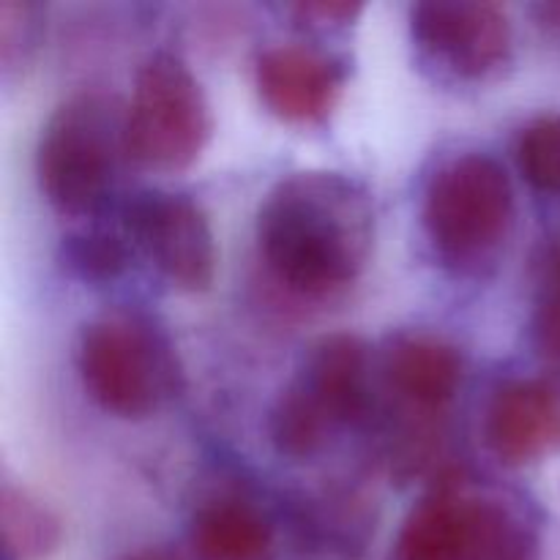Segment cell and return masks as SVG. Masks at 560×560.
Segmentation results:
<instances>
[{
  "instance_id": "1",
  "label": "cell",
  "mask_w": 560,
  "mask_h": 560,
  "mask_svg": "<svg viewBox=\"0 0 560 560\" xmlns=\"http://www.w3.org/2000/svg\"><path fill=\"white\" fill-rule=\"evenodd\" d=\"M257 249L282 288L326 301L353 288L375 246V211L359 180L301 170L277 180L257 208Z\"/></svg>"
},
{
  "instance_id": "2",
  "label": "cell",
  "mask_w": 560,
  "mask_h": 560,
  "mask_svg": "<svg viewBox=\"0 0 560 560\" xmlns=\"http://www.w3.org/2000/svg\"><path fill=\"white\" fill-rule=\"evenodd\" d=\"M77 372L104 413L129 421L151 419L184 386L167 334L129 310H113L82 328Z\"/></svg>"
},
{
  "instance_id": "3",
  "label": "cell",
  "mask_w": 560,
  "mask_h": 560,
  "mask_svg": "<svg viewBox=\"0 0 560 560\" xmlns=\"http://www.w3.org/2000/svg\"><path fill=\"white\" fill-rule=\"evenodd\" d=\"M124 118L102 91H80L55 107L36 145L38 189L55 211L85 217L102 206L126 156Z\"/></svg>"
},
{
  "instance_id": "4",
  "label": "cell",
  "mask_w": 560,
  "mask_h": 560,
  "mask_svg": "<svg viewBox=\"0 0 560 560\" xmlns=\"http://www.w3.org/2000/svg\"><path fill=\"white\" fill-rule=\"evenodd\" d=\"M421 217L441 260L457 271H479L501 252L514 222L506 167L490 153L454 156L427 184Z\"/></svg>"
},
{
  "instance_id": "5",
  "label": "cell",
  "mask_w": 560,
  "mask_h": 560,
  "mask_svg": "<svg viewBox=\"0 0 560 560\" xmlns=\"http://www.w3.org/2000/svg\"><path fill=\"white\" fill-rule=\"evenodd\" d=\"M372 402L370 348L355 334H328L271 410V441L290 459H310L331 430L359 424Z\"/></svg>"
},
{
  "instance_id": "6",
  "label": "cell",
  "mask_w": 560,
  "mask_h": 560,
  "mask_svg": "<svg viewBox=\"0 0 560 560\" xmlns=\"http://www.w3.org/2000/svg\"><path fill=\"white\" fill-rule=\"evenodd\" d=\"M213 115L200 80L170 52L140 66L124 118V148L131 162L159 173L191 167L208 148Z\"/></svg>"
},
{
  "instance_id": "7",
  "label": "cell",
  "mask_w": 560,
  "mask_h": 560,
  "mask_svg": "<svg viewBox=\"0 0 560 560\" xmlns=\"http://www.w3.org/2000/svg\"><path fill=\"white\" fill-rule=\"evenodd\" d=\"M528 530L492 501L463 495L457 481L443 479L405 517L392 560H498Z\"/></svg>"
},
{
  "instance_id": "8",
  "label": "cell",
  "mask_w": 560,
  "mask_h": 560,
  "mask_svg": "<svg viewBox=\"0 0 560 560\" xmlns=\"http://www.w3.org/2000/svg\"><path fill=\"white\" fill-rule=\"evenodd\" d=\"M124 230L135 249L184 293H206L217 277V241L191 197L142 191L126 206Z\"/></svg>"
},
{
  "instance_id": "9",
  "label": "cell",
  "mask_w": 560,
  "mask_h": 560,
  "mask_svg": "<svg viewBox=\"0 0 560 560\" xmlns=\"http://www.w3.org/2000/svg\"><path fill=\"white\" fill-rule=\"evenodd\" d=\"M416 44L463 80H481L512 55V22L490 0H424L410 9Z\"/></svg>"
},
{
  "instance_id": "10",
  "label": "cell",
  "mask_w": 560,
  "mask_h": 560,
  "mask_svg": "<svg viewBox=\"0 0 560 560\" xmlns=\"http://www.w3.org/2000/svg\"><path fill=\"white\" fill-rule=\"evenodd\" d=\"M262 104L288 124H323L342 98L348 69L334 55L304 44H279L257 58Z\"/></svg>"
},
{
  "instance_id": "11",
  "label": "cell",
  "mask_w": 560,
  "mask_h": 560,
  "mask_svg": "<svg viewBox=\"0 0 560 560\" xmlns=\"http://www.w3.org/2000/svg\"><path fill=\"white\" fill-rule=\"evenodd\" d=\"M485 438L509 468H523L560 448V394L550 383L512 381L487 408Z\"/></svg>"
},
{
  "instance_id": "12",
  "label": "cell",
  "mask_w": 560,
  "mask_h": 560,
  "mask_svg": "<svg viewBox=\"0 0 560 560\" xmlns=\"http://www.w3.org/2000/svg\"><path fill=\"white\" fill-rule=\"evenodd\" d=\"M386 375L394 394L427 416L443 413L459 394L465 377L463 353L432 334H408L392 345Z\"/></svg>"
},
{
  "instance_id": "13",
  "label": "cell",
  "mask_w": 560,
  "mask_h": 560,
  "mask_svg": "<svg viewBox=\"0 0 560 560\" xmlns=\"http://www.w3.org/2000/svg\"><path fill=\"white\" fill-rule=\"evenodd\" d=\"M191 550L197 560H273L277 541L268 520L252 503L222 498L195 514Z\"/></svg>"
},
{
  "instance_id": "14",
  "label": "cell",
  "mask_w": 560,
  "mask_h": 560,
  "mask_svg": "<svg viewBox=\"0 0 560 560\" xmlns=\"http://www.w3.org/2000/svg\"><path fill=\"white\" fill-rule=\"evenodd\" d=\"M63 541L58 514L25 487L5 481L0 490L3 560H49Z\"/></svg>"
},
{
  "instance_id": "15",
  "label": "cell",
  "mask_w": 560,
  "mask_h": 560,
  "mask_svg": "<svg viewBox=\"0 0 560 560\" xmlns=\"http://www.w3.org/2000/svg\"><path fill=\"white\" fill-rule=\"evenodd\" d=\"M135 244L129 235L107 228H88L63 241V260L69 271L85 282H113L129 268Z\"/></svg>"
},
{
  "instance_id": "16",
  "label": "cell",
  "mask_w": 560,
  "mask_h": 560,
  "mask_svg": "<svg viewBox=\"0 0 560 560\" xmlns=\"http://www.w3.org/2000/svg\"><path fill=\"white\" fill-rule=\"evenodd\" d=\"M517 164L530 186L560 195V113L539 115L520 131Z\"/></svg>"
},
{
  "instance_id": "17",
  "label": "cell",
  "mask_w": 560,
  "mask_h": 560,
  "mask_svg": "<svg viewBox=\"0 0 560 560\" xmlns=\"http://www.w3.org/2000/svg\"><path fill=\"white\" fill-rule=\"evenodd\" d=\"M534 342L541 361L560 372V241L547 249L541 260L534 310Z\"/></svg>"
},
{
  "instance_id": "18",
  "label": "cell",
  "mask_w": 560,
  "mask_h": 560,
  "mask_svg": "<svg viewBox=\"0 0 560 560\" xmlns=\"http://www.w3.org/2000/svg\"><path fill=\"white\" fill-rule=\"evenodd\" d=\"M42 5L31 0H0V63L14 71L33 58L42 42Z\"/></svg>"
},
{
  "instance_id": "19",
  "label": "cell",
  "mask_w": 560,
  "mask_h": 560,
  "mask_svg": "<svg viewBox=\"0 0 560 560\" xmlns=\"http://www.w3.org/2000/svg\"><path fill=\"white\" fill-rule=\"evenodd\" d=\"M290 11L310 25L339 27L353 22L364 11V3H355V0H306V3H295Z\"/></svg>"
},
{
  "instance_id": "20",
  "label": "cell",
  "mask_w": 560,
  "mask_h": 560,
  "mask_svg": "<svg viewBox=\"0 0 560 560\" xmlns=\"http://www.w3.org/2000/svg\"><path fill=\"white\" fill-rule=\"evenodd\" d=\"M534 16L547 33H552V36H560V0H558V3L534 5Z\"/></svg>"
},
{
  "instance_id": "21",
  "label": "cell",
  "mask_w": 560,
  "mask_h": 560,
  "mask_svg": "<svg viewBox=\"0 0 560 560\" xmlns=\"http://www.w3.org/2000/svg\"><path fill=\"white\" fill-rule=\"evenodd\" d=\"M498 560H539V552H536L534 539H530V534H528V536H523V539H520L512 550L503 552Z\"/></svg>"
},
{
  "instance_id": "22",
  "label": "cell",
  "mask_w": 560,
  "mask_h": 560,
  "mask_svg": "<svg viewBox=\"0 0 560 560\" xmlns=\"http://www.w3.org/2000/svg\"><path fill=\"white\" fill-rule=\"evenodd\" d=\"M124 560H178V558L167 556V552H140V556H131V558H124Z\"/></svg>"
}]
</instances>
